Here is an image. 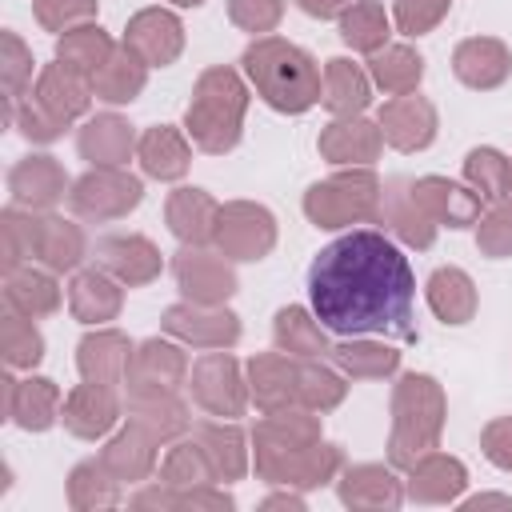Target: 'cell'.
<instances>
[{
	"mask_svg": "<svg viewBox=\"0 0 512 512\" xmlns=\"http://www.w3.org/2000/svg\"><path fill=\"white\" fill-rule=\"evenodd\" d=\"M348 4H352V0H296V8H300L304 16H312V20H340Z\"/></svg>",
	"mask_w": 512,
	"mask_h": 512,
	"instance_id": "cell-61",
	"label": "cell"
},
{
	"mask_svg": "<svg viewBox=\"0 0 512 512\" xmlns=\"http://www.w3.org/2000/svg\"><path fill=\"white\" fill-rule=\"evenodd\" d=\"M228 20L248 36H272L284 20V0H228Z\"/></svg>",
	"mask_w": 512,
	"mask_h": 512,
	"instance_id": "cell-57",
	"label": "cell"
},
{
	"mask_svg": "<svg viewBox=\"0 0 512 512\" xmlns=\"http://www.w3.org/2000/svg\"><path fill=\"white\" fill-rule=\"evenodd\" d=\"M88 256V236L76 220H64L56 212H40L36 220V260L48 272H76L80 260Z\"/></svg>",
	"mask_w": 512,
	"mask_h": 512,
	"instance_id": "cell-34",
	"label": "cell"
},
{
	"mask_svg": "<svg viewBox=\"0 0 512 512\" xmlns=\"http://www.w3.org/2000/svg\"><path fill=\"white\" fill-rule=\"evenodd\" d=\"M120 308H124V284L112 272H104L100 264L72 272V284H68V312H72V320H80L88 328H100V324L116 320Z\"/></svg>",
	"mask_w": 512,
	"mask_h": 512,
	"instance_id": "cell-28",
	"label": "cell"
},
{
	"mask_svg": "<svg viewBox=\"0 0 512 512\" xmlns=\"http://www.w3.org/2000/svg\"><path fill=\"white\" fill-rule=\"evenodd\" d=\"M160 328L192 348H232L240 340V316L228 304H192L180 300L172 308H164Z\"/></svg>",
	"mask_w": 512,
	"mask_h": 512,
	"instance_id": "cell-10",
	"label": "cell"
},
{
	"mask_svg": "<svg viewBox=\"0 0 512 512\" xmlns=\"http://www.w3.org/2000/svg\"><path fill=\"white\" fill-rule=\"evenodd\" d=\"M260 508H288V512H304V496L296 492V488H284V492H272V496H264V504Z\"/></svg>",
	"mask_w": 512,
	"mask_h": 512,
	"instance_id": "cell-63",
	"label": "cell"
},
{
	"mask_svg": "<svg viewBox=\"0 0 512 512\" xmlns=\"http://www.w3.org/2000/svg\"><path fill=\"white\" fill-rule=\"evenodd\" d=\"M0 80H4V124L12 128V112L32 84V48L16 32H0Z\"/></svg>",
	"mask_w": 512,
	"mask_h": 512,
	"instance_id": "cell-49",
	"label": "cell"
},
{
	"mask_svg": "<svg viewBox=\"0 0 512 512\" xmlns=\"http://www.w3.org/2000/svg\"><path fill=\"white\" fill-rule=\"evenodd\" d=\"M124 416V400L116 388H104V384H76L68 396H64V408H60V420L64 428L76 436V440H104Z\"/></svg>",
	"mask_w": 512,
	"mask_h": 512,
	"instance_id": "cell-20",
	"label": "cell"
},
{
	"mask_svg": "<svg viewBox=\"0 0 512 512\" xmlns=\"http://www.w3.org/2000/svg\"><path fill=\"white\" fill-rule=\"evenodd\" d=\"M380 200L384 180L372 168H340L304 192V216L324 232H340L352 224L380 220Z\"/></svg>",
	"mask_w": 512,
	"mask_h": 512,
	"instance_id": "cell-5",
	"label": "cell"
},
{
	"mask_svg": "<svg viewBox=\"0 0 512 512\" xmlns=\"http://www.w3.org/2000/svg\"><path fill=\"white\" fill-rule=\"evenodd\" d=\"M168 4H176V8H200L204 0H168Z\"/></svg>",
	"mask_w": 512,
	"mask_h": 512,
	"instance_id": "cell-64",
	"label": "cell"
},
{
	"mask_svg": "<svg viewBox=\"0 0 512 512\" xmlns=\"http://www.w3.org/2000/svg\"><path fill=\"white\" fill-rule=\"evenodd\" d=\"M72 192V180L56 156H24L8 168V196L20 208L52 212Z\"/></svg>",
	"mask_w": 512,
	"mask_h": 512,
	"instance_id": "cell-18",
	"label": "cell"
},
{
	"mask_svg": "<svg viewBox=\"0 0 512 512\" xmlns=\"http://www.w3.org/2000/svg\"><path fill=\"white\" fill-rule=\"evenodd\" d=\"M188 388H192V400L208 412V416H220V420H236L244 416L248 408V376L240 368V360L228 352V348H208L192 372H188Z\"/></svg>",
	"mask_w": 512,
	"mask_h": 512,
	"instance_id": "cell-7",
	"label": "cell"
},
{
	"mask_svg": "<svg viewBox=\"0 0 512 512\" xmlns=\"http://www.w3.org/2000/svg\"><path fill=\"white\" fill-rule=\"evenodd\" d=\"M336 496L344 508L360 512H396L408 500L392 464H344L336 476Z\"/></svg>",
	"mask_w": 512,
	"mask_h": 512,
	"instance_id": "cell-17",
	"label": "cell"
},
{
	"mask_svg": "<svg viewBox=\"0 0 512 512\" xmlns=\"http://www.w3.org/2000/svg\"><path fill=\"white\" fill-rule=\"evenodd\" d=\"M96 264L104 272H112L124 288H144L152 284L160 272H164V256L160 248L140 236V232H112V236H100L96 240Z\"/></svg>",
	"mask_w": 512,
	"mask_h": 512,
	"instance_id": "cell-16",
	"label": "cell"
},
{
	"mask_svg": "<svg viewBox=\"0 0 512 512\" xmlns=\"http://www.w3.org/2000/svg\"><path fill=\"white\" fill-rule=\"evenodd\" d=\"M308 304L336 336H392L420 340L416 276L408 256L376 228H352L324 244L308 268Z\"/></svg>",
	"mask_w": 512,
	"mask_h": 512,
	"instance_id": "cell-1",
	"label": "cell"
},
{
	"mask_svg": "<svg viewBox=\"0 0 512 512\" xmlns=\"http://www.w3.org/2000/svg\"><path fill=\"white\" fill-rule=\"evenodd\" d=\"M448 420V396L436 376L404 372L392 384V432H388V464L412 468L420 456L440 448Z\"/></svg>",
	"mask_w": 512,
	"mask_h": 512,
	"instance_id": "cell-3",
	"label": "cell"
},
{
	"mask_svg": "<svg viewBox=\"0 0 512 512\" xmlns=\"http://www.w3.org/2000/svg\"><path fill=\"white\" fill-rule=\"evenodd\" d=\"M32 96H36L48 112H56L64 124H72V120L88 116L96 92H92V76L68 68L64 60H52V64L40 68V76H36V84H32Z\"/></svg>",
	"mask_w": 512,
	"mask_h": 512,
	"instance_id": "cell-30",
	"label": "cell"
},
{
	"mask_svg": "<svg viewBox=\"0 0 512 512\" xmlns=\"http://www.w3.org/2000/svg\"><path fill=\"white\" fill-rule=\"evenodd\" d=\"M36 220H40V212L20 208V204H8L0 212V268H4V276L36 260Z\"/></svg>",
	"mask_w": 512,
	"mask_h": 512,
	"instance_id": "cell-46",
	"label": "cell"
},
{
	"mask_svg": "<svg viewBox=\"0 0 512 512\" xmlns=\"http://www.w3.org/2000/svg\"><path fill=\"white\" fill-rule=\"evenodd\" d=\"M332 364L348 380H388L400 372V348L372 336H344L332 344Z\"/></svg>",
	"mask_w": 512,
	"mask_h": 512,
	"instance_id": "cell-39",
	"label": "cell"
},
{
	"mask_svg": "<svg viewBox=\"0 0 512 512\" xmlns=\"http://www.w3.org/2000/svg\"><path fill=\"white\" fill-rule=\"evenodd\" d=\"M320 440H324L320 412H312L304 404H292V408H280V412H264V420H256V428H252V464L312 448Z\"/></svg>",
	"mask_w": 512,
	"mask_h": 512,
	"instance_id": "cell-13",
	"label": "cell"
},
{
	"mask_svg": "<svg viewBox=\"0 0 512 512\" xmlns=\"http://www.w3.org/2000/svg\"><path fill=\"white\" fill-rule=\"evenodd\" d=\"M452 72L472 92H492L512 76V48L496 36H468L452 48Z\"/></svg>",
	"mask_w": 512,
	"mask_h": 512,
	"instance_id": "cell-25",
	"label": "cell"
},
{
	"mask_svg": "<svg viewBox=\"0 0 512 512\" xmlns=\"http://www.w3.org/2000/svg\"><path fill=\"white\" fill-rule=\"evenodd\" d=\"M276 236H280L276 216L264 204H256V200H228V204H220L212 244L232 264H256V260H264L276 248Z\"/></svg>",
	"mask_w": 512,
	"mask_h": 512,
	"instance_id": "cell-6",
	"label": "cell"
},
{
	"mask_svg": "<svg viewBox=\"0 0 512 512\" xmlns=\"http://www.w3.org/2000/svg\"><path fill=\"white\" fill-rule=\"evenodd\" d=\"M376 124H380L388 148H396V152H424L436 140L440 116H436V104L428 96L408 92V96L384 100L380 112H376Z\"/></svg>",
	"mask_w": 512,
	"mask_h": 512,
	"instance_id": "cell-14",
	"label": "cell"
},
{
	"mask_svg": "<svg viewBox=\"0 0 512 512\" xmlns=\"http://www.w3.org/2000/svg\"><path fill=\"white\" fill-rule=\"evenodd\" d=\"M148 84V64L128 48L116 44V52L92 72V92L104 104H132Z\"/></svg>",
	"mask_w": 512,
	"mask_h": 512,
	"instance_id": "cell-42",
	"label": "cell"
},
{
	"mask_svg": "<svg viewBox=\"0 0 512 512\" xmlns=\"http://www.w3.org/2000/svg\"><path fill=\"white\" fill-rule=\"evenodd\" d=\"M136 144V128L116 112H96L76 132V148L92 168H124L136 156Z\"/></svg>",
	"mask_w": 512,
	"mask_h": 512,
	"instance_id": "cell-27",
	"label": "cell"
},
{
	"mask_svg": "<svg viewBox=\"0 0 512 512\" xmlns=\"http://www.w3.org/2000/svg\"><path fill=\"white\" fill-rule=\"evenodd\" d=\"M316 148L320 160L336 168H372V160H380L384 152V132L368 116H336L332 124L320 128Z\"/></svg>",
	"mask_w": 512,
	"mask_h": 512,
	"instance_id": "cell-15",
	"label": "cell"
},
{
	"mask_svg": "<svg viewBox=\"0 0 512 512\" xmlns=\"http://www.w3.org/2000/svg\"><path fill=\"white\" fill-rule=\"evenodd\" d=\"M480 448H484L488 464H496L500 472H512V416L488 420L480 432Z\"/></svg>",
	"mask_w": 512,
	"mask_h": 512,
	"instance_id": "cell-59",
	"label": "cell"
},
{
	"mask_svg": "<svg viewBox=\"0 0 512 512\" xmlns=\"http://www.w3.org/2000/svg\"><path fill=\"white\" fill-rule=\"evenodd\" d=\"M476 248L488 260H508L512 256V196L496 200L480 216V224H476Z\"/></svg>",
	"mask_w": 512,
	"mask_h": 512,
	"instance_id": "cell-53",
	"label": "cell"
},
{
	"mask_svg": "<svg viewBox=\"0 0 512 512\" xmlns=\"http://www.w3.org/2000/svg\"><path fill=\"white\" fill-rule=\"evenodd\" d=\"M116 52L112 36L92 20V24H80V28H68L64 36H56V60H64L68 68L92 76L108 56Z\"/></svg>",
	"mask_w": 512,
	"mask_h": 512,
	"instance_id": "cell-47",
	"label": "cell"
},
{
	"mask_svg": "<svg viewBox=\"0 0 512 512\" xmlns=\"http://www.w3.org/2000/svg\"><path fill=\"white\" fill-rule=\"evenodd\" d=\"M160 480H164V484H172V488L220 484L196 436H192V440H184V436H180V440H172V448H168V452H164V460H160Z\"/></svg>",
	"mask_w": 512,
	"mask_h": 512,
	"instance_id": "cell-50",
	"label": "cell"
},
{
	"mask_svg": "<svg viewBox=\"0 0 512 512\" xmlns=\"http://www.w3.org/2000/svg\"><path fill=\"white\" fill-rule=\"evenodd\" d=\"M464 180L468 188H476L488 204L512 196V160L500 152V148H472L464 156Z\"/></svg>",
	"mask_w": 512,
	"mask_h": 512,
	"instance_id": "cell-48",
	"label": "cell"
},
{
	"mask_svg": "<svg viewBox=\"0 0 512 512\" xmlns=\"http://www.w3.org/2000/svg\"><path fill=\"white\" fill-rule=\"evenodd\" d=\"M124 500L120 492V480L96 460H80L72 472H68V508L72 512H108Z\"/></svg>",
	"mask_w": 512,
	"mask_h": 512,
	"instance_id": "cell-44",
	"label": "cell"
},
{
	"mask_svg": "<svg viewBox=\"0 0 512 512\" xmlns=\"http://www.w3.org/2000/svg\"><path fill=\"white\" fill-rule=\"evenodd\" d=\"M32 12H36V24L44 32L64 36L68 28L92 24L100 12V0H32Z\"/></svg>",
	"mask_w": 512,
	"mask_h": 512,
	"instance_id": "cell-54",
	"label": "cell"
},
{
	"mask_svg": "<svg viewBox=\"0 0 512 512\" xmlns=\"http://www.w3.org/2000/svg\"><path fill=\"white\" fill-rule=\"evenodd\" d=\"M188 356L180 348V340H144L132 352V368L124 384H156V388H184L188 384Z\"/></svg>",
	"mask_w": 512,
	"mask_h": 512,
	"instance_id": "cell-37",
	"label": "cell"
},
{
	"mask_svg": "<svg viewBox=\"0 0 512 512\" xmlns=\"http://www.w3.org/2000/svg\"><path fill=\"white\" fill-rule=\"evenodd\" d=\"M4 416L24 428V432H48L56 420H60V408H64V396L56 388V380L48 376H4Z\"/></svg>",
	"mask_w": 512,
	"mask_h": 512,
	"instance_id": "cell-23",
	"label": "cell"
},
{
	"mask_svg": "<svg viewBox=\"0 0 512 512\" xmlns=\"http://www.w3.org/2000/svg\"><path fill=\"white\" fill-rule=\"evenodd\" d=\"M12 128L24 136V140H32V144H52V140H60L64 136V120L56 116V112H48L32 92L16 104V112H12Z\"/></svg>",
	"mask_w": 512,
	"mask_h": 512,
	"instance_id": "cell-55",
	"label": "cell"
},
{
	"mask_svg": "<svg viewBox=\"0 0 512 512\" xmlns=\"http://www.w3.org/2000/svg\"><path fill=\"white\" fill-rule=\"evenodd\" d=\"M368 76L388 96H408L424 80V56L412 44H384L368 56Z\"/></svg>",
	"mask_w": 512,
	"mask_h": 512,
	"instance_id": "cell-43",
	"label": "cell"
},
{
	"mask_svg": "<svg viewBox=\"0 0 512 512\" xmlns=\"http://www.w3.org/2000/svg\"><path fill=\"white\" fill-rule=\"evenodd\" d=\"M412 196L440 228H472L484 216V196L468 184L448 180V176H416Z\"/></svg>",
	"mask_w": 512,
	"mask_h": 512,
	"instance_id": "cell-22",
	"label": "cell"
},
{
	"mask_svg": "<svg viewBox=\"0 0 512 512\" xmlns=\"http://www.w3.org/2000/svg\"><path fill=\"white\" fill-rule=\"evenodd\" d=\"M216 216H220V204H216L212 192H204V188H176V192H168V200H164L168 232H172L180 244H196V248L212 244Z\"/></svg>",
	"mask_w": 512,
	"mask_h": 512,
	"instance_id": "cell-32",
	"label": "cell"
},
{
	"mask_svg": "<svg viewBox=\"0 0 512 512\" xmlns=\"http://www.w3.org/2000/svg\"><path fill=\"white\" fill-rule=\"evenodd\" d=\"M124 44L148 64V68H168L180 60L184 52V24L176 12L168 8H140L128 28H124Z\"/></svg>",
	"mask_w": 512,
	"mask_h": 512,
	"instance_id": "cell-21",
	"label": "cell"
},
{
	"mask_svg": "<svg viewBox=\"0 0 512 512\" xmlns=\"http://www.w3.org/2000/svg\"><path fill=\"white\" fill-rule=\"evenodd\" d=\"M136 160H140L144 176H152V180H180L192 164V140H188V132L172 128V124H152L140 132Z\"/></svg>",
	"mask_w": 512,
	"mask_h": 512,
	"instance_id": "cell-33",
	"label": "cell"
},
{
	"mask_svg": "<svg viewBox=\"0 0 512 512\" xmlns=\"http://www.w3.org/2000/svg\"><path fill=\"white\" fill-rule=\"evenodd\" d=\"M344 468V452L340 444H312V448H300V452H288V456H272V460H260L256 464V476L264 484H276V488H296V492H312V488H324L340 476Z\"/></svg>",
	"mask_w": 512,
	"mask_h": 512,
	"instance_id": "cell-12",
	"label": "cell"
},
{
	"mask_svg": "<svg viewBox=\"0 0 512 512\" xmlns=\"http://www.w3.org/2000/svg\"><path fill=\"white\" fill-rule=\"evenodd\" d=\"M244 112H248L244 76L228 64H212L196 76V88H192V100L184 112V132L200 152L224 156L240 144Z\"/></svg>",
	"mask_w": 512,
	"mask_h": 512,
	"instance_id": "cell-4",
	"label": "cell"
},
{
	"mask_svg": "<svg viewBox=\"0 0 512 512\" xmlns=\"http://www.w3.org/2000/svg\"><path fill=\"white\" fill-rule=\"evenodd\" d=\"M380 224H384L400 244H408V248H416V252L432 248V244H436V228H440V224L416 204V196H412V180H408V176H392V180H384Z\"/></svg>",
	"mask_w": 512,
	"mask_h": 512,
	"instance_id": "cell-26",
	"label": "cell"
},
{
	"mask_svg": "<svg viewBox=\"0 0 512 512\" xmlns=\"http://www.w3.org/2000/svg\"><path fill=\"white\" fill-rule=\"evenodd\" d=\"M240 68H244L248 84L256 88V96L284 116L308 112L324 88V72L316 64V56L284 36H256L244 48Z\"/></svg>",
	"mask_w": 512,
	"mask_h": 512,
	"instance_id": "cell-2",
	"label": "cell"
},
{
	"mask_svg": "<svg viewBox=\"0 0 512 512\" xmlns=\"http://www.w3.org/2000/svg\"><path fill=\"white\" fill-rule=\"evenodd\" d=\"M132 352H136V344L120 328H96V332H88L76 344L80 380H92V384H104V388H116L120 392L124 380H128V368H132Z\"/></svg>",
	"mask_w": 512,
	"mask_h": 512,
	"instance_id": "cell-24",
	"label": "cell"
},
{
	"mask_svg": "<svg viewBox=\"0 0 512 512\" xmlns=\"http://www.w3.org/2000/svg\"><path fill=\"white\" fill-rule=\"evenodd\" d=\"M132 508L176 512V488H172V484H164V480H156V484H148V488H140V492L132 496Z\"/></svg>",
	"mask_w": 512,
	"mask_h": 512,
	"instance_id": "cell-60",
	"label": "cell"
},
{
	"mask_svg": "<svg viewBox=\"0 0 512 512\" xmlns=\"http://www.w3.org/2000/svg\"><path fill=\"white\" fill-rule=\"evenodd\" d=\"M348 376L340 368H328L324 360H300V404L312 412H332L348 396Z\"/></svg>",
	"mask_w": 512,
	"mask_h": 512,
	"instance_id": "cell-51",
	"label": "cell"
},
{
	"mask_svg": "<svg viewBox=\"0 0 512 512\" xmlns=\"http://www.w3.org/2000/svg\"><path fill=\"white\" fill-rule=\"evenodd\" d=\"M452 12V0H396L392 4V24L404 36H428L440 28V20Z\"/></svg>",
	"mask_w": 512,
	"mask_h": 512,
	"instance_id": "cell-56",
	"label": "cell"
},
{
	"mask_svg": "<svg viewBox=\"0 0 512 512\" xmlns=\"http://www.w3.org/2000/svg\"><path fill=\"white\" fill-rule=\"evenodd\" d=\"M172 276L180 296L192 304H228L240 288L232 260L224 252H208V244H180V252L172 256Z\"/></svg>",
	"mask_w": 512,
	"mask_h": 512,
	"instance_id": "cell-9",
	"label": "cell"
},
{
	"mask_svg": "<svg viewBox=\"0 0 512 512\" xmlns=\"http://www.w3.org/2000/svg\"><path fill=\"white\" fill-rule=\"evenodd\" d=\"M140 200H144V184L128 168H88L80 180H72V192H68L72 212L92 224L120 220L136 212Z\"/></svg>",
	"mask_w": 512,
	"mask_h": 512,
	"instance_id": "cell-8",
	"label": "cell"
},
{
	"mask_svg": "<svg viewBox=\"0 0 512 512\" xmlns=\"http://www.w3.org/2000/svg\"><path fill=\"white\" fill-rule=\"evenodd\" d=\"M424 296H428L432 316H436L440 324H452V328L468 324V320L476 316V308H480V296H476L472 276H468L464 268H456V264L436 268V272L428 276V284H424Z\"/></svg>",
	"mask_w": 512,
	"mask_h": 512,
	"instance_id": "cell-35",
	"label": "cell"
},
{
	"mask_svg": "<svg viewBox=\"0 0 512 512\" xmlns=\"http://www.w3.org/2000/svg\"><path fill=\"white\" fill-rule=\"evenodd\" d=\"M392 36V16L384 12L380 0H352L340 16V40L352 48V52H380Z\"/></svg>",
	"mask_w": 512,
	"mask_h": 512,
	"instance_id": "cell-45",
	"label": "cell"
},
{
	"mask_svg": "<svg viewBox=\"0 0 512 512\" xmlns=\"http://www.w3.org/2000/svg\"><path fill=\"white\" fill-rule=\"evenodd\" d=\"M192 436L200 440V448H204V456H208V464H212L220 484H232V480H240L248 472V440L252 436H244L240 424L208 420V424H196Z\"/></svg>",
	"mask_w": 512,
	"mask_h": 512,
	"instance_id": "cell-41",
	"label": "cell"
},
{
	"mask_svg": "<svg viewBox=\"0 0 512 512\" xmlns=\"http://www.w3.org/2000/svg\"><path fill=\"white\" fill-rule=\"evenodd\" d=\"M0 352L8 368H36L44 360V336L36 328V320L20 316V312H4L0 320Z\"/></svg>",
	"mask_w": 512,
	"mask_h": 512,
	"instance_id": "cell-52",
	"label": "cell"
},
{
	"mask_svg": "<svg viewBox=\"0 0 512 512\" xmlns=\"http://www.w3.org/2000/svg\"><path fill=\"white\" fill-rule=\"evenodd\" d=\"M464 488H468V468L448 452L420 456L404 476V496L412 504H456Z\"/></svg>",
	"mask_w": 512,
	"mask_h": 512,
	"instance_id": "cell-29",
	"label": "cell"
},
{
	"mask_svg": "<svg viewBox=\"0 0 512 512\" xmlns=\"http://www.w3.org/2000/svg\"><path fill=\"white\" fill-rule=\"evenodd\" d=\"M156 440L140 428V424H124L120 432H112L100 448V464L120 480V484H144L156 472Z\"/></svg>",
	"mask_w": 512,
	"mask_h": 512,
	"instance_id": "cell-31",
	"label": "cell"
},
{
	"mask_svg": "<svg viewBox=\"0 0 512 512\" xmlns=\"http://www.w3.org/2000/svg\"><path fill=\"white\" fill-rule=\"evenodd\" d=\"M272 340L280 352L296 356V360H324L332 356V344H328V328L316 320L312 308L304 304H284L272 320Z\"/></svg>",
	"mask_w": 512,
	"mask_h": 512,
	"instance_id": "cell-36",
	"label": "cell"
},
{
	"mask_svg": "<svg viewBox=\"0 0 512 512\" xmlns=\"http://www.w3.org/2000/svg\"><path fill=\"white\" fill-rule=\"evenodd\" d=\"M248 376V396L260 412H280L300 404V360L288 352H256L244 364Z\"/></svg>",
	"mask_w": 512,
	"mask_h": 512,
	"instance_id": "cell-19",
	"label": "cell"
},
{
	"mask_svg": "<svg viewBox=\"0 0 512 512\" xmlns=\"http://www.w3.org/2000/svg\"><path fill=\"white\" fill-rule=\"evenodd\" d=\"M124 416L140 424L156 444H172L192 428L188 404L180 400V388H156V384H124Z\"/></svg>",
	"mask_w": 512,
	"mask_h": 512,
	"instance_id": "cell-11",
	"label": "cell"
},
{
	"mask_svg": "<svg viewBox=\"0 0 512 512\" xmlns=\"http://www.w3.org/2000/svg\"><path fill=\"white\" fill-rule=\"evenodd\" d=\"M236 500L220 484H196V488H176V512H232Z\"/></svg>",
	"mask_w": 512,
	"mask_h": 512,
	"instance_id": "cell-58",
	"label": "cell"
},
{
	"mask_svg": "<svg viewBox=\"0 0 512 512\" xmlns=\"http://www.w3.org/2000/svg\"><path fill=\"white\" fill-rule=\"evenodd\" d=\"M320 104L332 116H364V108L372 104V76L360 64H352L348 56H332L324 64Z\"/></svg>",
	"mask_w": 512,
	"mask_h": 512,
	"instance_id": "cell-40",
	"label": "cell"
},
{
	"mask_svg": "<svg viewBox=\"0 0 512 512\" xmlns=\"http://www.w3.org/2000/svg\"><path fill=\"white\" fill-rule=\"evenodd\" d=\"M460 508L464 512H480V508H508L512 512V496H504V492H480V496L460 500Z\"/></svg>",
	"mask_w": 512,
	"mask_h": 512,
	"instance_id": "cell-62",
	"label": "cell"
},
{
	"mask_svg": "<svg viewBox=\"0 0 512 512\" xmlns=\"http://www.w3.org/2000/svg\"><path fill=\"white\" fill-rule=\"evenodd\" d=\"M60 300H64V292L56 284V272H48V268L24 264V268L4 276V304H8V312H20L28 320H44V316H52L60 308Z\"/></svg>",
	"mask_w": 512,
	"mask_h": 512,
	"instance_id": "cell-38",
	"label": "cell"
}]
</instances>
